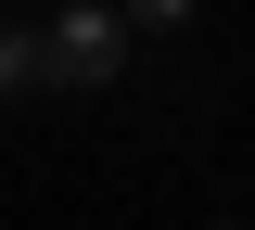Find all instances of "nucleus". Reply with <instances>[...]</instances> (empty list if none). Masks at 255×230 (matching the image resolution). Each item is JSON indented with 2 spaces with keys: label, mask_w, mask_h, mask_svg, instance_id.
Listing matches in <instances>:
<instances>
[{
  "label": "nucleus",
  "mask_w": 255,
  "mask_h": 230,
  "mask_svg": "<svg viewBox=\"0 0 255 230\" xmlns=\"http://www.w3.org/2000/svg\"><path fill=\"white\" fill-rule=\"evenodd\" d=\"M128 51H140V38H128V13H115V0L38 13V90H51V102H102V90L128 77Z\"/></svg>",
  "instance_id": "1"
},
{
  "label": "nucleus",
  "mask_w": 255,
  "mask_h": 230,
  "mask_svg": "<svg viewBox=\"0 0 255 230\" xmlns=\"http://www.w3.org/2000/svg\"><path fill=\"white\" fill-rule=\"evenodd\" d=\"M0 102H38V26H0Z\"/></svg>",
  "instance_id": "2"
},
{
  "label": "nucleus",
  "mask_w": 255,
  "mask_h": 230,
  "mask_svg": "<svg viewBox=\"0 0 255 230\" xmlns=\"http://www.w3.org/2000/svg\"><path fill=\"white\" fill-rule=\"evenodd\" d=\"M115 13H128V38H179L191 26V0H115Z\"/></svg>",
  "instance_id": "3"
},
{
  "label": "nucleus",
  "mask_w": 255,
  "mask_h": 230,
  "mask_svg": "<svg viewBox=\"0 0 255 230\" xmlns=\"http://www.w3.org/2000/svg\"><path fill=\"white\" fill-rule=\"evenodd\" d=\"M38 13H77V0H38Z\"/></svg>",
  "instance_id": "4"
},
{
  "label": "nucleus",
  "mask_w": 255,
  "mask_h": 230,
  "mask_svg": "<svg viewBox=\"0 0 255 230\" xmlns=\"http://www.w3.org/2000/svg\"><path fill=\"white\" fill-rule=\"evenodd\" d=\"M217 230H243V218H217Z\"/></svg>",
  "instance_id": "5"
}]
</instances>
